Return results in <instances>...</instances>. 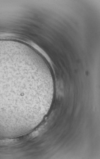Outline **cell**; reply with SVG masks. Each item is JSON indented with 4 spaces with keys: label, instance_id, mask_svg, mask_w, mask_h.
Returning <instances> with one entry per match:
<instances>
[{
    "label": "cell",
    "instance_id": "obj_1",
    "mask_svg": "<svg viewBox=\"0 0 100 159\" xmlns=\"http://www.w3.org/2000/svg\"><path fill=\"white\" fill-rule=\"evenodd\" d=\"M53 77L49 68L25 56L0 58V116L26 123L43 112Z\"/></svg>",
    "mask_w": 100,
    "mask_h": 159
}]
</instances>
